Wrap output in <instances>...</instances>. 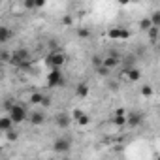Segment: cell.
Listing matches in <instances>:
<instances>
[{
	"label": "cell",
	"mask_w": 160,
	"mask_h": 160,
	"mask_svg": "<svg viewBox=\"0 0 160 160\" xmlns=\"http://www.w3.org/2000/svg\"><path fill=\"white\" fill-rule=\"evenodd\" d=\"M64 62H66V55H64L60 49L49 51V53L45 55V64H47L49 68H62Z\"/></svg>",
	"instance_id": "6da1fadb"
},
{
	"label": "cell",
	"mask_w": 160,
	"mask_h": 160,
	"mask_svg": "<svg viewBox=\"0 0 160 160\" xmlns=\"http://www.w3.org/2000/svg\"><path fill=\"white\" fill-rule=\"evenodd\" d=\"M8 115L13 119V122H15V124H19V122H23V121H27V119H28V111H27L21 104H15V106L8 111Z\"/></svg>",
	"instance_id": "7a4b0ae2"
},
{
	"label": "cell",
	"mask_w": 160,
	"mask_h": 160,
	"mask_svg": "<svg viewBox=\"0 0 160 160\" xmlns=\"http://www.w3.org/2000/svg\"><path fill=\"white\" fill-rule=\"evenodd\" d=\"M47 85L49 87H62L64 85V77L60 73V68H51V72L47 73Z\"/></svg>",
	"instance_id": "3957f363"
},
{
	"label": "cell",
	"mask_w": 160,
	"mask_h": 160,
	"mask_svg": "<svg viewBox=\"0 0 160 160\" xmlns=\"http://www.w3.org/2000/svg\"><path fill=\"white\" fill-rule=\"evenodd\" d=\"M27 60H30V53L27 51V49H15L13 51V57H12V66H15V68H19L23 62H27Z\"/></svg>",
	"instance_id": "277c9868"
},
{
	"label": "cell",
	"mask_w": 160,
	"mask_h": 160,
	"mask_svg": "<svg viewBox=\"0 0 160 160\" xmlns=\"http://www.w3.org/2000/svg\"><path fill=\"white\" fill-rule=\"evenodd\" d=\"M45 119H47V115L43 111H30L27 121H30V124H34V126H40L45 122Z\"/></svg>",
	"instance_id": "5b68a950"
},
{
	"label": "cell",
	"mask_w": 160,
	"mask_h": 160,
	"mask_svg": "<svg viewBox=\"0 0 160 160\" xmlns=\"http://www.w3.org/2000/svg\"><path fill=\"white\" fill-rule=\"evenodd\" d=\"M55 151L57 152H68L70 151V147H72V143H70V139H66V138H60V139H57L55 141Z\"/></svg>",
	"instance_id": "8992f818"
},
{
	"label": "cell",
	"mask_w": 160,
	"mask_h": 160,
	"mask_svg": "<svg viewBox=\"0 0 160 160\" xmlns=\"http://www.w3.org/2000/svg\"><path fill=\"white\" fill-rule=\"evenodd\" d=\"M13 126H15V122H13V119L10 115H4L2 119H0V130H2V134H6L8 130H12Z\"/></svg>",
	"instance_id": "52a82bcc"
},
{
	"label": "cell",
	"mask_w": 160,
	"mask_h": 160,
	"mask_svg": "<svg viewBox=\"0 0 160 160\" xmlns=\"http://www.w3.org/2000/svg\"><path fill=\"white\" fill-rule=\"evenodd\" d=\"M121 62H122V58H119V57H113V55H104V64L108 66V68H119L121 66Z\"/></svg>",
	"instance_id": "ba28073f"
},
{
	"label": "cell",
	"mask_w": 160,
	"mask_h": 160,
	"mask_svg": "<svg viewBox=\"0 0 160 160\" xmlns=\"http://www.w3.org/2000/svg\"><path fill=\"white\" fill-rule=\"evenodd\" d=\"M141 121H143V113H139V111H132V113H128V126H139L141 124Z\"/></svg>",
	"instance_id": "9c48e42d"
},
{
	"label": "cell",
	"mask_w": 160,
	"mask_h": 160,
	"mask_svg": "<svg viewBox=\"0 0 160 160\" xmlns=\"http://www.w3.org/2000/svg\"><path fill=\"white\" fill-rule=\"evenodd\" d=\"M109 38H115V40H126L128 38V32L124 28H111L109 30Z\"/></svg>",
	"instance_id": "30bf717a"
},
{
	"label": "cell",
	"mask_w": 160,
	"mask_h": 160,
	"mask_svg": "<svg viewBox=\"0 0 160 160\" xmlns=\"http://www.w3.org/2000/svg\"><path fill=\"white\" fill-rule=\"evenodd\" d=\"M55 122H57V126H60V128H68V124H70V117H68L66 113H58V115L55 117Z\"/></svg>",
	"instance_id": "8fae6325"
},
{
	"label": "cell",
	"mask_w": 160,
	"mask_h": 160,
	"mask_svg": "<svg viewBox=\"0 0 160 160\" xmlns=\"http://www.w3.org/2000/svg\"><path fill=\"white\" fill-rule=\"evenodd\" d=\"M113 121H115V124H117V126H124V124L128 122V115H126V111H122V109H121V111H117Z\"/></svg>",
	"instance_id": "7c38bea8"
},
{
	"label": "cell",
	"mask_w": 160,
	"mask_h": 160,
	"mask_svg": "<svg viewBox=\"0 0 160 160\" xmlns=\"http://www.w3.org/2000/svg\"><path fill=\"white\" fill-rule=\"evenodd\" d=\"M12 30L6 27V25H2V27H0V42H2V43H6V42H10V38H12Z\"/></svg>",
	"instance_id": "4fadbf2b"
},
{
	"label": "cell",
	"mask_w": 160,
	"mask_h": 160,
	"mask_svg": "<svg viewBox=\"0 0 160 160\" xmlns=\"http://www.w3.org/2000/svg\"><path fill=\"white\" fill-rule=\"evenodd\" d=\"M87 94H89V85H87V83H79V85L75 87V96L85 98Z\"/></svg>",
	"instance_id": "5bb4252c"
},
{
	"label": "cell",
	"mask_w": 160,
	"mask_h": 160,
	"mask_svg": "<svg viewBox=\"0 0 160 160\" xmlns=\"http://www.w3.org/2000/svg\"><path fill=\"white\" fill-rule=\"evenodd\" d=\"M122 68H134L136 66V55H128V57H122V62H121Z\"/></svg>",
	"instance_id": "9a60e30c"
},
{
	"label": "cell",
	"mask_w": 160,
	"mask_h": 160,
	"mask_svg": "<svg viewBox=\"0 0 160 160\" xmlns=\"http://www.w3.org/2000/svg\"><path fill=\"white\" fill-rule=\"evenodd\" d=\"M147 34H149V38H151V42H158V38H160V27H151L149 30H147Z\"/></svg>",
	"instance_id": "2e32d148"
},
{
	"label": "cell",
	"mask_w": 160,
	"mask_h": 160,
	"mask_svg": "<svg viewBox=\"0 0 160 160\" xmlns=\"http://www.w3.org/2000/svg\"><path fill=\"white\" fill-rule=\"evenodd\" d=\"M139 75H141V73H139V70H138L136 66H134V68H130V70H128V81H138Z\"/></svg>",
	"instance_id": "e0dca14e"
},
{
	"label": "cell",
	"mask_w": 160,
	"mask_h": 160,
	"mask_svg": "<svg viewBox=\"0 0 160 160\" xmlns=\"http://www.w3.org/2000/svg\"><path fill=\"white\" fill-rule=\"evenodd\" d=\"M94 70H96V73H98V75H106V77L111 73V68H108L106 64H102V66H98V68H94Z\"/></svg>",
	"instance_id": "ac0fdd59"
},
{
	"label": "cell",
	"mask_w": 160,
	"mask_h": 160,
	"mask_svg": "<svg viewBox=\"0 0 160 160\" xmlns=\"http://www.w3.org/2000/svg\"><path fill=\"white\" fill-rule=\"evenodd\" d=\"M151 27H152L151 17H145V19H141V21H139V28H141V30H149Z\"/></svg>",
	"instance_id": "d6986e66"
},
{
	"label": "cell",
	"mask_w": 160,
	"mask_h": 160,
	"mask_svg": "<svg viewBox=\"0 0 160 160\" xmlns=\"http://www.w3.org/2000/svg\"><path fill=\"white\" fill-rule=\"evenodd\" d=\"M28 100H30V104H42V100H43V94H40V92H32Z\"/></svg>",
	"instance_id": "ffe728a7"
},
{
	"label": "cell",
	"mask_w": 160,
	"mask_h": 160,
	"mask_svg": "<svg viewBox=\"0 0 160 160\" xmlns=\"http://www.w3.org/2000/svg\"><path fill=\"white\" fill-rule=\"evenodd\" d=\"M89 122H91V117H89V115H85V113H81V115L77 117V124H81V126H87Z\"/></svg>",
	"instance_id": "44dd1931"
},
{
	"label": "cell",
	"mask_w": 160,
	"mask_h": 160,
	"mask_svg": "<svg viewBox=\"0 0 160 160\" xmlns=\"http://www.w3.org/2000/svg\"><path fill=\"white\" fill-rule=\"evenodd\" d=\"M12 57H13V53H10V51H2L0 53V58H2V62H12Z\"/></svg>",
	"instance_id": "7402d4cb"
},
{
	"label": "cell",
	"mask_w": 160,
	"mask_h": 160,
	"mask_svg": "<svg viewBox=\"0 0 160 160\" xmlns=\"http://www.w3.org/2000/svg\"><path fill=\"white\" fill-rule=\"evenodd\" d=\"M102 64H104V57H102V55H94V57H92V66L98 68V66H102Z\"/></svg>",
	"instance_id": "603a6c76"
},
{
	"label": "cell",
	"mask_w": 160,
	"mask_h": 160,
	"mask_svg": "<svg viewBox=\"0 0 160 160\" xmlns=\"http://www.w3.org/2000/svg\"><path fill=\"white\" fill-rule=\"evenodd\" d=\"M151 23H152V27H160V12H154L151 15Z\"/></svg>",
	"instance_id": "cb8c5ba5"
},
{
	"label": "cell",
	"mask_w": 160,
	"mask_h": 160,
	"mask_svg": "<svg viewBox=\"0 0 160 160\" xmlns=\"http://www.w3.org/2000/svg\"><path fill=\"white\" fill-rule=\"evenodd\" d=\"M15 104H17V102H15V100H13V98H8V100H6V102H4V111H6V113H8V111H10V109H12V108H13V106H15Z\"/></svg>",
	"instance_id": "d4e9b609"
},
{
	"label": "cell",
	"mask_w": 160,
	"mask_h": 160,
	"mask_svg": "<svg viewBox=\"0 0 160 160\" xmlns=\"http://www.w3.org/2000/svg\"><path fill=\"white\" fill-rule=\"evenodd\" d=\"M77 36L81 38V40H85V38H91V30H87V28H79V30H77Z\"/></svg>",
	"instance_id": "484cf974"
},
{
	"label": "cell",
	"mask_w": 160,
	"mask_h": 160,
	"mask_svg": "<svg viewBox=\"0 0 160 160\" xmlns=\"http://www.w3.org/2000/svg\"><path fill=\"white\" fill-rule=\"evenodd\" d=\"M23 4H25L27 10H36V0H25Z\"/></svg>",
	"instance_id": "4316f807"
},
{
	"label": "cell",
	"mask_w": 160,
	"mask_h": 160,
	"mask_svg": "<svg viewBox=\"0 0 160 160\" xmlns=\"http://www.w3.org/2000/svg\"><path fill=\"white\" fill-rule=\"evenodd\" d=\"M141 94H143V96H151V94H152V89H151L149 85H143V89H141Z\"/></svg>",
	"instance_id": "83f0119b"
},
{
	"label": "cell",
	"mask_w": 160,
	"mask_h": 160,
	"mask_svg": "<svg viewBox=\"0 0 160 160\" xmlns=\"http://www.w3.org/2000/svg\"><path fill=\"white\" fill-rule=\"evenodd\" d=\"M6 136H8V139H10V141H15V139H17V132H13V128H12V130H8V132H6Z\"/></svg>",
	"instance_id": "f1b7e54d"
},
{
	"label": "cell",
	"mask_w": 160,
	"mask_h": 160,
	"mask_svg": "<svg viewBox=\"0 0 160 160\" xmlns=\"http://www.w3.org/2000/svg\"><path fill=\"white\" fill-rule=\"evenodd\" d=\"M40 106L49 108V106H51V96H45V94H43V100H42V104H40Z\"/></svg>",
	"instance_id": "f546056e"
},
{
	"label": "cell",
	"mask_w": 160,
	"mask_h": 160,
	"mask_svg": "<svg viewBox=\"0 0 160 160\" xmlns=\"http://www.w3.org/2000/svg\"><path fill=\"white\" fill-rule=\"evenodd\" d=\"M62 23H64L66 27H70V25H72V17H70V15H66V17L62 19Z\"/></svg>",
	"instance_id": "4dcf8cb0"
},
{
	"label": "cell",
	"mask_w": 160,
	"mask_h": 160,
	"mask_svg": "<svg viewBox=\"0 0 160 160\" xmlns=\"http://www.w3.org/2000/svg\"><path fill=\"white\" fill-rule=\"evenodd\" d=\"M109 89H111V91H117V89H119V83L111 81V83H109Z\"/></svg>",
	"instance_id": "1f68e13d"
},
{
	"label": "cell",
	"mask_w": 160,
	"mask_h": 160,
	"mask_svg": "<svg viewBox=\"0 0 160 160\" xmlns=\"http://www.w3.org/2000/svg\"><path fill=\"white\" fill-rule=\"evenodd\" d=\"M42 6H45V0H36V10L42 8Z\"/></svg>",
	"instance_id": "d6a6232c"
},
{
	"label": "cell",
	"mask_w": 160,
	"mask_h": 160,
	"mask_svg": "<svg viewBox=\"0 0 160 160\" xmlns=\"http://www.w3.org/2000/svg\"><path fill=\"white\" fill-rule=\"evenodd\" d=\"M121 4H128V2H132V0H119Z\"/></svg>",
	"instance_id": "836d02e7"
},
{
	"label": "cell",
	"mask_w": 160,
	"mask_h": 160,
	"mask_svg": "<svg viewBox=\"0 0 160 160\" xmlns=\"http://www.w3.org/2000/svg\"><path fill=\"white\" fill-rule=\"evenodd\" d=\"M156 49H158V53H160V42H158V47H156Z\"/></svg>",
	"instance_id": "e575fe53"
}]
</instances>
